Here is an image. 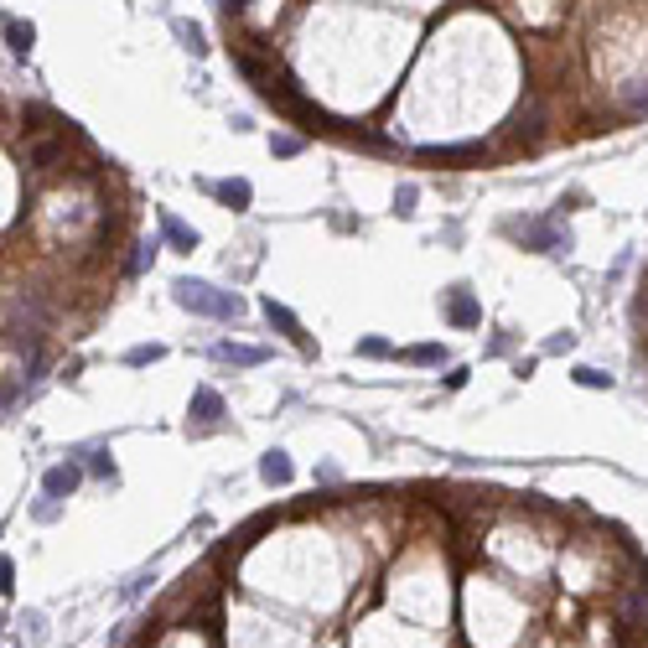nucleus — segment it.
Masks as SVG:
<instances>
[{
  "label": "nucleus",
  "mask_w": 648,
  "mask_h": 648,
  "mask_svg": "<svg viewBox=\"0 0 648 648\" xmlns=\"http://www.w3.org/2000/svg\"><path fill=\"white\" fill-rule=\"evenodd\" d=\"M265 322H270V327H275V333H280V337H291V342H296V348H301V353H306V358L316 353V342H312V337H306V333H301V322H296V316L286 312V306H280L275 296H270V301H265Z\"/></svg>",
  "instance_id": "423d86ee"
},
{
  "label": "nucleus",
  "mask_w": 648,
  "mask_h": 648,
  "mask_svg": "<svg viewBox=\"0 0 648 648\" xmlns=\"http://www.w3.org/2000/svg\"><path fill=\"white\" fill-rule=\"evenodd\" d=\"M16 591V565H11V555H0V597H11Z\"/></svg>",
  "instance_id": "4be33fe9"
},
{
  "label": "nucleus",
  "mask_w": 648,
  "mask_h": 648,
  "mask_svg": "<svg viewBox=\"0 0 648 648\" xmlns=\"http://www.w3.org/2000/svg\"><path fill=\"white\" fill-rule=\"evenodd\" d=\"M441 384H446V389H461V384H467V369H446V379H441Z\"/></svg>",
  "instance_id": "a878e982"
},
{
  "label": "nucleus",
  "mask_w": 648,
  "mask_h": 648,
  "mask_svg": "<svg viewBox=\"0 0 648 648\" xmlns=\"http://www.w3.org/2000/svg\"><path fill=\"white\" fill-rule=\"evenodd\" d=\"M260 478L270 482V488H286V482L296 478L291 457H286V452H280V446H275V452H265V457H260Z\"/></svg>",
  "instance_id": "f8f14e48"
},
{
  "label": "nucleus",
  "mask_w": 648,
  "mask_h": 648,
  "mask_svg": "<svg viewBox=\"0 0 648 648\" xmlns=\"http://www.w3.org/2000/svg\"><path fill=\"white\" fill-rule=\"evenodd\" d=\"M161 358H167L161 342H135V348L125 353V363H130V369H146V363H161Z\"/></svg>",
  "instance_id": "2eb2a0df"
},
{
  "label": "nucleus",
  "mask_w": 648,
  "mask_h": 648,
  "mask_svg": "<svg viewBox=\"0 0 648 648\" xmlns=\"http://www.w3.org/2000/svg\"><path fill=\"white\" fill-rule=\"evenodd\" d=\"M156 260V244H135V260H130V275H141Z\"/></svg>",
  "instance_id": "393cba45"
},
{
  "label": "nucleus",
  "mask_w": 648,
  "mask_h": 648,
  "mask_svg": "<svg viewBox=\"0 0 648 648\" xmlns=\"http://www.w3.org/2000/svg\"><path fill=\"white\" fill-rule=\"evenodd\" d=\"M213 197L224 203V208H233V213H250V203H254V187L244 182V177H229V182H213Z\"/></svg>",
  "instance_id": "9b49d317"
},
{
  "label": "nucleus",
  "mask_w": 648,
  "mask_h": 648,
  "mask_svg": "<svg viewBox=\"0 0 648 648\" xmlns=\"http://www.w3.org/2000/svg\"><path fill=\"white\" fill-rule=\"evenodd\" d=\"M171 296H177V306L192 312V316H213V322H239V316H244V296L218 291V286H208V280H177Z\"/></svg>",
  "instance_id": "f257e3e1"
},
{
  "label": "nucleus",
  "mask_w": 648,
  "mask_h": 648,
  "mask_svg": "<svg viewBox=\"0 0 648 648\" xmlns=\"http://www.w3.org/2000/svg\"><path fill=\"white\" fill-rule=\"evenodd\" d=\"M576 348V333H555V337H544V353H570Z\"/></svg>",
  "instance_id": "b1692460"
},
{
  "label": "nucleus",
  "mask_w": 648,
  "mask_h": 648,
  "mask_svg": "<svg viewBox=\"0 0 648 648\" xmlns=\"http://www.w3.org/2000/svg\"><path fill=\"white\" fill-rule=\"evenodd\" d=\"M171 32L182 37V47H187L192 58H203V52H208V42H203V26H192V22H171Z\"/></svg>",
  "instance_id": "dca6fc26"
},
{
  "label": "nucleus",
  "mask_w": 648,
  "mask_h": 648,
  "mask_svg": "<svg viewBox=\"0 0 648 648\" xmlns=\"http://www.w3.org/2000/svg\"><path fill=\"white\" fill-rule=\"evenodd\" d=\"M213 358H218V363H233V369H260V363L270 358V348H250V342L224 337V342H213Z\"/></svg>",
  "instance_id": "0eeeda50"
},
{
  "label": "nucleus",
  "mask_w": 648,
  "mask_h": 648,
  "mask_svg": "<svg viewBox=\"0 0 648 648\" xmlns=\"http://www.w3.org/2000/svg\"><path fill=\"white\" fill-rule=\"evenodd\" d=\"M301 151H306L301 135H270V156H280V161H291V156H301Z\"/></svg>",
  "instance_id": "a211bd4d"
},
{
  "label": "nucleus",
  "mask_w": 648,
  "mask_h": 648,
  "mask_svg": "<svg viewBox=\"0 0 648 648\" xmlns=\"http://www.w3.org/2000/svg\"><path fill=\"white\" fill-rule=\"evenodd\" d=\"M570 379H576L581 389H612V374H602V369H591V363H581V369H570Z\"/></svg>",
  "instance_id": "f3484780"
},
{
  "label": "nucleus",
  "mask_w": 648,
  "mask_h": 648,
  "mask_svg": "<svg viewBox=\"0 0 648 648\" xmlns=\"http://www.w3.org/2000/svg\"><path fill=\"white\" fill-rule=\"evenodd\" d=\"M415 197H420L415 187H399L395 192V213H399V218H410V213H415Z\"/></svg>",
  "instance_id": "5701e85b"
},
{
  "label": "nucleus",
  "mask_w": 648,
  "mask_h": 648,
  "mask_svg": "<svg viewBox=\"0 0 648 648\" xmlns=\"http://www.w3.org/2000/svg\"><path fill=\"white\" fill-rule=\"evenodd\" d=\"M68 457H73V461H84L88 472H94V478H105V482L120 478V472H114V457H109V446H99V441H88V446H73Z\"/></svg>",
  "instance_id": "9d476101"
},
{
  "label": "nucleus",
  "mask_w": 648,
  "mask_h": 648,
  "mask_svg": "<svg viewBox=\"0 0 648 648\" xmlns=\"http://www.w3.org/2000/svg\"><path fill=\"white\" fill-rule=\"evenodd\" d=\"M405 363H420V369H441V363H446V348H441V342H415V348H405Z\"/></svg>",
  "instance_id": "4468645a"
},
{
  "label": "nucleus",
  "mask_w": 648,
  "mask_h": 648,
  "mask_svg": "<svg viewBox=\"0 0 648 648\" xmlns=\"http://www.w3.org/2000/svg\"><path fill=\"white\" fill-rule=\"evenodd\" d=\"M156 224H161V239H167L177 254H192V250H197V229H187V224H182V218H177L171 208L156 213Z\"/></svg>",
  "instance_id": "1a4fd4ad"
},
{
  "label": "nucleus",
  "mask_w": 648,
  "mask_h": 648,
  "mask_svg": "<svg viewBox=\"0 0 648 648\" xmlns=\"http://www.w3.org/2000/svg\"><path fill=\"white\" fill-rule=\"evenodd\" d=\"M358 358H395V348H389L384 337H363V342H358Z\"/></svg>",
  "instance_id": "412c9836"
},
{
  "label": "nucleus",
  "mask_w": 648,
  "mask_h": 648,
  "mask_svg": "<svg viewBox=\"0 0 648 648\" xmlns=\"http://www.w3.org/2000/svg\"><path fill=\"white\" fill-rule=\"evenodd\" d=\"M508 239H519L524 250H534V254H565L570 250V233L555 224V218H503L498 224Z\"/></svg>",
  "instance_id": "f03ea898"
},
{
  "label": "nucleus",
  "mask_w": 648,
  "mask_h": 648,
  "mask_svg": "<svg viewBox=\"0 0 648 648\" xmlns=\"http://www.w3.org/2000/svg\"><path fill=\"white\" fill-rule=\"evenodd\" d=\"M32 42H37V26H32V22H5V47H11L16 58H26Z\"/></svg>",
  "instance_id": "ddd939ff"
},
{
  "label": "nucleus",
  "mask_w": 648,
  "mask_h": 648,
  "mask_svg": "<svg viewBox=\"0 0 648 648\" xmlns=\"http://www.w3.org/2000/svg\"><path fill=\"white\" fill-rule=\"evenodd\" d=\"M224 415H229V405H224V395L213 389V384H203V389H192V399H187V431H218L224 425Z\"/></svg>",
  "instance_id": "20e7f679"
},
{
  "label": "nucleus",
  "mask_w": 648,
  "mask_h": 648,
  "mask_svg": "<svg viewBox=\"0 0 648 648\" xmlns=\"http://www.w3.org/2000/svg\"><path fill=\"white\" fill-rule=\"evenodd\" d=\"M58 156H63V141H37V146H32V161H37V167H52Z\"/></svg>",
  "instance_id": "6ab92c4d"
},
{
  "label": "nucleus",
  "mask_w": 648,
  "mask_h": 648,
  "mask_svg": "<svg viewBox=\"0 0 648 648\" xmlns=\"http://www.w3.org/2000/svg\"><path fill=\"white\" fill-rule=\"evenodd\" d=\"M58 514H63V498H52V493H47L42 503H32V519H37V524H52Z\"/></svg>",
  "instance_id": "aec40b11"
},
{
  "label": "nucleus",
  "mask_w": 648,
  "mask_h": 648,
  "mask_svg": "<svg viewBox=\"0 0 648 648\" xmlns=\"http://www.w3.org/2000/svg\"><path fill=\"white\" fill-rule=\"evenodd\" d=\"M612 612H617V627H623L627 638H643L648 633V581L627 586L623 597L612 602Z\"/></svg>",
  "instance_id": "7ed1b4c3"
},
{
  "label": "nucleus",
  "mask_w": 648,
  "mask_h": 648,
  "mask_svg": "<svg viewBox=\"0 0 648 648\" xmlns=\"http://www.w3.org/2000/svg\"><path fill=\"white\" fill-rule=\"evenodd\" d=\"M446 322L461 327V333H467V327H478V322H482V301L467 291V286H452V291H446Z\"/></svg>",
  "instance_id": "39448f33"
},
{
  "label": "nucleus",
  "mask_w": 648,
  "mask_h": 648,
  "mask_svg": "<svg viewBox=\"0 0 648 648\" xmlns=\"http://www.w3.org/2000/svg\"><path fill=\"white\" fill-rule=\"evenodd\" d=\"M78 482H84V461H58V467H47L42 493H52V498H73Z\"/></svg>",
  "instance_id": "6e6552de"
}]
</instances>
